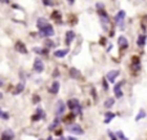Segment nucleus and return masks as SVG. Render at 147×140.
Returning <instances> with one entry per match:
<instances>
[{
	"label": "nucleus",
	"instance_id": "nucleus-8",
	"mask_svg": "<svg viewBox=\"0 0 147 140\" xmlns=\"http://www.w3.org/2000/svg\"><path fill=\"white\" fill-rule=\"evenodd\" d=\"M65 109H66L65 103H63L62 100H58V102H57V107H56V116L58 117L61 114H63V113H65Z\"/></svg>",
	"mask_w": 147,
	"mask_h": 140
},
{
	"label": "nucleus",
	"instance_id": "nucleus-3",
	"mask_svg": "<svg viewBox=\"0 0 147 140\" xmlns=\"http://www.w3.org/2000/svg\"><path fill=\"white\" fill-rule=\"evenodd\" d=\"M13 138H14V131L10 129H7L1 132L0 140H13Z\"/></svg>",
	"mask_w": 147,
	"mask_h": 140
},
{
	"label": "nucleus",
	"instance_id": "nucleus-21",
	"mask_svg": "<svg viewBox=\"0 0 147 140\" xmlns=\"http://www.w3.org/2000/svg\"><path fill=\"white\" fill-rule=\"evenodd\" d=\"M145 117H146V112H145V109H141L139 113H137V116H135V121H141Z\"/></svg>",
	"mask_w": 147,
	"mask_h": 140
},
{
	"label": "nucleus",
	"instance_id": "nucleus-28",
	"mask_svg": "<svg viewBox=\"0 0 147 140\" xmlns=\"http://www.w3.org/2000/svg\"><path fill=\"white\" fill-rule=\"evenodd\" d=\"M108 136H110V139L111 140H118V136H116V134H114L111 130H108Z\"/></svg>",
	"mask_w": 147,
	"mask_h": 140
},
{
	"label": "nucleus",
	"instance_id": "nucleus-2",
	"mask_svg": "<svg viewBox=\"0 0 147 140\" xmlns=\"http://www.w3.org/2000/svg\"><path fill=\"white\" fill-rule=\"evenodd\" d=\"M39 33H40V36H45V37H50V36H53L54 35V28H53V26L52 25H45L44 27H41V28H39Z\"/></svg>",
	"mask_w": 147,
	"mask_h": 140
},
{
	"label": "nucleus",
	"instance_id": "nucleus-12",
	"mask_svg": "<svg viewBox=\"0 0 147 140\" xmlns=\"http://www.w3.org/2000/svg\"><path fill=\"white\" fill-rule=\"evenodd\" d=\"M74 39H75V33H74L72 31L66 32V44H67V45H70V44L72 43Z\"/></svg>",
	"mask_w": 147,
	"mask_h": 140
},
{
	"label": "nucleus",
	"instance_id": "nucleus-6",
	"mask_svg": "<svg viewBox=\"0 0 147 140\" xmlns=\"http://www.w3.org/2000/svg\"><path fill=\"white\" fill-rule=\"evenodd\" d=\"M69 131H70L71 134H75V135H83V134H84V130L81 129L80 125H71V126L69 127Z\"/></svg>",
	"mask_w": 147,
	"mask_h": 140
},
{
	"label": "nucleus",
	"instance_id": "nucleus-25",
	"mask_svg": "<svg viewBox=\"0 0 147 140\" xmlns=\"http://www.w3.org/2000/svg\"><path fill=\"white\" fill-rule=\"evenodd\" d=\"M75 113H70L69 116H67V118H65V122H72L74 121V118H75Z\"/></svg>",
	"mask_w": 147,
	"mask_h": 140
},
{
	"label": "nucleus",
	"instance_id": "nucleus-18",
	"mask_svg": "<svg viewBox=\"0 0 147 140\" xmlns=\"http://www.w3.org/2000/svg\"><path fill=\"white\" fill-rule=\"evenodd\" d=\"M114 104H115V99H112V98H108V99L104 100V107H106L107 109H110Z\"/></svg>",
	"mask_w": 147,
	"mask_h": 140
},
{
	"label": "nucleus",
	"instance_id": "nucleus-34",
	"mask_svg": "<svg viewBox=\"0 0 147 140\" xmlns=\"http://www.w3.org/2000/svg\"><path fill=\"white\" fill-rule=\"evenodd\" d=\"M46 46H53V43L52 41H46Z\"/></svg>",
	"mask_w": 147,
	"mask_h": 140
},
{
	"label": "nucleus",
	"instance_id": "nucleus-31",
	"mask_svg": "<svg viewBox=\"0 0 147 140\" xmlns=\"http://www.w3.org/2000/svg\"><path fill=\"white\" fill-rule=\"evenodd\" d=\"M39 100H40V98H39L38 95H34V99H32V102H34V103H38Z\"/></svg>",
	"mask_w": 147,
	"mask_h": 140
},
{
	"label": "nucleus",
	"instance_id": "nucleus-5",
	"mask_svg": "<svg viewBox=\"0 0 147 140\" xmlns=\"http://www.w3.org/2000/svg\"><path fill=\"white\" fill-rule=\"evenodd\" d=\"M119 75H120V71H118V69H112V71L107 72V75H106V80H107V81H110V82H115V80L118 78Z\"/></svg>",
	"mask_w": 147,
	"mask_h": 140
},
{
	"label": "nucleus",
	"instance_id": "nucleus-32",
	"mask_svg": "<svg viewBox=\"0 0 147 140\" xmlns=\"http://www.w3.org/2000/svg\"><path fill=\"white\" fill-rule=\"evenodd\" d=\"M103 89H104V90H107V89H108V86H107V82H106V78L103 80Z\"/></svg>",
	"mask_w": 147,
	"mask_h": 140
},
{
	"label": "nucleus",
	"instance_id": "nucleus-41",
	"mask_svg": "<svg viewBox=\"0 0 147 140\" xmlns=\"http://www.w3.org/2000/svg\"><path fill=\"white\" fill-rule=\"evenodd\" d=\"M59 140H67V139H66V138H61Z\"/></svg>",
	"mask_w": 147,
	"mask_h": 140
},
{
	"label": "nucleus",
	"instance_id": "nucleus-1",
	"mask_svg": "<svg viewBox=\"0 0 147 140\" xmlns=\"http://www.w3.org/2000/svg\"><path fill=\"white\" fill-rule=\"evenodd\" d=\"M67 107L74 110V113L76 114V113H79V114H81V112H83V109H81V106H80V103H79V100L77 99H70L69 102H67Z\"/></svg>",
	"mask_w": 147,
	"mask_h": 140
},
{
	"label": "nucleus",
	"instance_id": "nucleus-16",
	"mask_svg": "<svg viewBox=\"0 0 147 140\" xmlns=\"http://www.w3.org/2000/svg\"><path fill=\"white\" fill-rule=\"evenodd\" d=\"M70 75H71L72 78H80V76H81L80 71L76 69V68H71V69H70Z\"/></svg>",
	"mask_w": 147,
	"mask_h": 140
},
{
	"label": "nucleus",
	"instance_id": "nucleus-42",
	"mask_svg": "<svg viewBox=\"0 0 147 140\" xmlns=\"http://www.w3.org/2000/svg\"><path fill=\"white\" fill-rule=\"evenodd\" d=\"M40 140H43V139H40Z\"/></svg>",
	"mask_w": 147,
	"mask_h": 140
},
{
	"label": "nucleus",
	"instance_id": "nucleus-39",
	"mask_svg": "<svg viewBox=\"0 0 147 140\" xmlns=\"http://www.w3.org/2000/svg\"><path fill=\"white\" fill-rule=\"evenodd\" d=\"M46 140H53V138H52V136H49V138H48Z\"/></svg>",
	"mask_w": 147,
	"mask_h": 140
},
{
	"label": "nucleus",
	"instance_id": "nucleus-9",
	"mask_svg": "<svg viewBox=\"0 0 147 140\" xmlns=\"http://www.w3.org/2000/svg\"><path fill=\"white\" fill-rule=\"evenodd\" d=\"M118 45L120 46V49H127L129 46V41L125 36H119L118 39Z\"/></svg>",
	"mask_w": 147,
	"mask_h": 140
},
{
	"label": "nucleus",
	"instance_id": "nucleus-24",
	"mask_svg": "<svg viewBox=\"0 0 147 140\" xmlns=\"http://www.w3.org/2000/svg\"><path fill=\"white\" fill-rule=\"evenodd\" d=\"M52 18H54V19H57L58 22H61V14H59V12L54 10V12L52 13Z\"/></svg>",
	"mask_w": 147,
	"mask_h": 140
},
{
	"label": "nucleus",
	"instance_id": "nucleus-37",
	"mask_svg": "<svg viewBox=\"0 0 147 140\" xmlns=\"http://www.w3.org/2000/svg\"><path fill=\"white\" fill-rule=\"evenodd\" d=\"M74 1H75V0H69V3H70V4H74Z\"/></svg>",
	"mask_w": 147,
	"mask_h": 140
},
{
	"label": "nucleus",
	"instance_id": "nucleus-14",
	"mask_svg": "<svg viewBox=\"0 0 147 140\" xmlns=\"http://www.w3.org/2000/svg\"><path fill=\"white\" fill-rule=\"evenodd\" d=\"M58 90H59V82L58 81H54V82L52 84L49 91H50V94H57L58 93Z\"/></svg>",
	"mask_w": 147,
	"mask_h": 140
},
{
	"label": "nucleus",
	"instance_id": "nucleus-27",
	"mask_svg": "<svg viewBox=\"0 0 147 140\" xmlns=\"http://www.w3.org/2000/svg\"><path fill=\"white\" fill-rule=\"evenodd\" d=\"M34 51H35V53H38V54H41V53L48 54V50H45V49H39V48H34Z\"/></svg>",
	"mask_w": 147,
	"mask_h": 140
},
{
	"label": "nucleus",
	"instance_id": "nucleus-35",
	"mask_svg": "<svg viewBox=\"0 0 147 140\" xmlns=\"http://www.w3.org/2000/svg\"><path fill=\"white\" fill-rule=\"evenodd\" d=\"M57 76H58V69L54 71V77H57Z\"/></svg>",
	"mask_w": 147,
	"mask_h": 140
},
{
	"label": "nucleus",
	"instance_id": "nucleus-23",
	"mask_svg": "<svg viewBox=\"0 0 147 140\" xmlns=\"http://www.w3.org/2000/svg\"><path fill=\"white\" fill-rule=\"evenodd\" d=\"M45 25H48V21H46L45 18H39V19H38V28L44 27Z\"/></svg>",
	"mask_w": 147,
	"mask_h": 140
},
{
	"label": "nucleus",
	"instance_id": "nucleus-19",
	"mask_svg": "<svg viewBox=\"0 0 147 140\" xmlns=\"http://www.w3.org/2000/svg\"><path fill=\"white\" fill-rule=\"evenodd\" d=\"M58 125H59V118H58V117H56V120H54L52 124L49 125V127H48V129H49L50 131H53V130H56V127H57Z\"/></svg>",
	"mask_w": 147,
	"mask_h": 140
},
{
	"label": "nucleus",
	"instance_id": "nucleus-26",
	"mask_svg": "<svg viewBox=\"0 0 147 140\" xmlns=\"http://www.w3.org/2000/svg\"><path fill=\"white\" fill-rule=\"evenodd\" d=\"M116 136L119 138V140H128L127 139V136L124 135V132H123V131H118V132H116Z\"/></svg>",
	"mask_w": 147,
	"mask_h": 140
},
{
	"label": "nucleus",
	"instance_id": "nucleus-4",
	"mask_svg": "<svg viewBox=\"0 0 147 140\" xmlns=\"http://www.w3.org/2000/svg\"><path fill=\"white\" fill-rule=\"evenodd\" d=\"M34 69L38 73H41L44 71V63H43V61L40 58H36L35 59V62H34Z\"/></svg>",
	"mask_w": 147,
	"mask_h": 140
},
{
	"label": "nucleus",
	"instance_id": "nucleus-7",
	"mask_svg": "<svg viewBox=\"0 0 147 140\" xmlns=\"http://www.w3.org/2000/svg\"><path fill=\"white\" fill-rule=\"evenodd\" d=\"M125 10H119L116 17H115V21H116V23H118L120 27H123V22H124V19H125Z\"/></svg>",
	"mask_w": 147,
	"mask_h": 140
},
{
	"label": "nucleus",
	"instance_id": "nucleus-29",
	"mask_svg": "<svg viewBox=\"0 0 147 140\" xmlns=\"http://www.w3.org/2000/svg\"><path fill=\"white\" fill-rule=\"evenodd\" d=\"M1 118H4V120H9V114L8 113H5V112H1Z\"/></svg>",
	"mask_w": 147,
	"mask_h": 140
},
{
	"label": "nucleus",
	"instance_id": "nucleus-17",
	"mask_svg": "<svg viewBox=\"0 0 147 140\" xmlns=\"http://www.w3.org/2000/svg\"><path fill=\"white\" fill-rule=\"evenodd\" d=\"M115 116H116L115 113H112V112H107V113H106V116H104V117H106V118H104V124L111 122V121L114 120V117H115Z\"/></svg>",
	"mask_w": 147,
	"mask_h": 140
},
{
	"label": "nucleus",
	"instance_id": "nucleus-20",
	"mask_svg": "<svg viewBox=\"0 0 147 140\" xmlns=\"http://www.w3.org/2000/svg\"><path fill=\"white\" fill-rule=\"evenodd\" d=\"M23 89H25V85H23V84H18L17 87H15V90L13 91V95H18L19 93H22Z\"/></svg>",
	"mask_w": 147,
	"mask_h": 140
},
{
	"label": "nucleus",
	"instance_id": "nucleus-11",
	"mask_svg": "<svg viewBox=\"0 0 147 140\" xmlns=\"http://www.w3.org/2000/svg\"><path fill=\"white\" fill-rule=\"evenodd\" d=\"M15 50L19 51V53H22V54H26V53H27V49L25 46V44L21 43V41H17V43H15Z\"/></svg>",
	"mask_w": 147,
	"mask_h": 140
},
{
	"label": "nucleus",
	"instance_id": "nucleus-13",
	"mask_svg": "<svg viewBox=\"0 0 147 140\" xmlns=\"http://www.w3.org/2000/svg\"><path fill=\"white\" fill-rule=\"evenodd\" d=\"M121 85H123V82H120V84H116V85H115V87H114V91H115V95H116L118 98H123V91H121Z\"/></svg>",
	"mask_w": 147,
	"mask_h": 140
},
{
	"label": "nucleus",
	"instance_id": "nucleus-38",
	"mask_svg": "<svg viewBox=\"0 0 147 140\" xmlns=\"http://www.w3.org/2000/svg\"><path fill=\"white\" fill-rule=\"evenodd\" d=\"M1 86H3V81L0 80V87H1Z\"/></svg>",
	"mask_w": 147,
	"mask_h": 140
},
{
	"label": "nucleus",
	"instance_id": "nucleus-40",
	"mask_svg": "<svg viewBox=\"0 0 147 140\" xmlns=\"http://www.w3.org/2000/svg\"><path fill=\"white\" fill-rule=\"evenodd\" d=\"M0 99H3V94L0 93Z\"/></svg>",
	"mask_w": 147,
	"mask_h": 140
},
{
	"label": "nucleus",
	"instance_id": "nucleus-15",
	"mask_svg": "<svg viewBox=\"0 0 147 140\" xmlns=\"http://www.w3.org/2000/svg\"><path fill=\"white\" fill-rule=\"evenodd\" d=\"M67 53H69V49H61V50H57V51L54 53V55H56L57 58H63Z\"/></svg>",
	"mask_w": 147,
	"mask_h": 140
},
{
	"label": "nucleus",
	"instance_id": "nucleus-36",
	"mask_svg": "<svg viewBox=\"0 0 147 140\" xmlns=\"http://www.w3.org/2000/svg\"><path fill=\"white\" fill-rule=\"evenodd\" d=\"M67 140H77V139H75V138H71V136H70V138H69Z\"/></svg>",
	"mask_w": 147,
	"mask_h": 140
},
{
	"label": "nucleus",
	"instance_id": "nucleus-30",
	"mask_svg": "<svg viewBox=\"0 0 147 140\" xmlns=\"http://www.w3.org/2000/svg\"><path fill=\"white\" fill-rule=\"evenodd\" d=\"M43 3H44V5H46V7H49V5H53V3H52L50 0H43Z\"/></svg>",
	"mask_w": 147,
	"mask_h": 140
},
{
	"label": "nucleus",
	"instance_id": "nucleus-22",
	"mask_svg": "<svg viewBox=\"0 0 147 140\" xmlns=\"http://www.w3.org/2000/svg\"><path fill=\"white\" fill-rule=\"evenodd\" d=\"M40 118H44V113H43L41 109H38V114H35V116L32 117V121H38V120H40Z\"/></svg>",
	"mask_w": 147,
	"mask_h": 140
},
{
	"label": "nucleus",
	"instance_id": "nucleus-10",
	"mask_svg": "<svg viewBox=\"0 0 147 140\" xmlns=\"http://www.w3.org/2000/svg\"><path fill=\"white\" fill-rule=\"evenodd\" d=\"M146 40H147V35L145 33H141L139 36H138V39H137V45L139 48H143L146 45Z\"/></svg>",
	"mask_w": 147,
	"mask_h": 140
},
{
	"label": "nucleus",
	"instance_id": "nucleus-33",
	"mask_svg": "<svg viewBox=\"0 0 147 140\" xmlns=\"http://www.w3.org/2000/svg\"><path fill=\"white\" fill-rule=\"evenodd\" d=\"M1 4H9V0H0Z\"/></svg>",
	"mask_w": 147,
	"mask_h": 140
}]
</instances>
